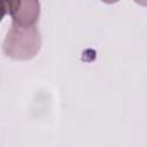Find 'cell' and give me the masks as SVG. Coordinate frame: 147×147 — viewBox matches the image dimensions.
<instances>
[{
  "label": "cell",
  "instance_id": "cell-1",
  "mask_svg": "<svg viewBox=\"0 0 147 147\" xmlns=\"http://www.w3.org/2000/svg\"><path fill=\"white\" fill-rule=\"evenodd\" d=\"M40 45L41 37L36 25L18 26L13 24L3 41L2 51L10 59L26 61L37 55Z\"/></svg>",
  "mask_w": 147,
  "mask_h": 147
},
{
  "label": "cell",
  "instance_id": "cell-2",
  "mask_svg": "<svg viewBox=\"0 0 147 147\" xmlns=\"http://www.w3.org/2000/svg\"><path fill=\"white\" fill-rule=\"evenodd\" d=\"M40 5L39 0H21L17 11L11 16L13 24L18 26L34 25L39 18Z\"/></svg>",
  "mask_w": 147,
  "mask_h": 147
},
{
  "label": "cell",
  "instance_id": "cell-3",
  "mask_svg": "<svg viewBox=\"0 0 147 147\" xmlns=\"http://www.w3.org/2000/svg\"><path fill=\"white\" fill-rule=\"evenodd\" d=\"M21 0H0V13L3 15H14L18 7Z\"/></svg>",
  "mask_w": 147,
  "mask_h": 147
},
{
  "label": "cell",
  "instance_id": "cell-4",
  "mask_svg": "<svg viewBox=\"0 0 147 147\" xmlns=\"http://www.w3.org/2000/svg\"><path fill=\"white\" fill-rule=\"evenodd\" d=\"M101 1H103V2H106V3H115V2H117V1H119V0H101Z\"/></svg>",
  "mask_w": 147,
  "mask_h": 147
},
{
  "label": "cell",
  "instance_id": "cell-5",
  "mask_svg": "<svg viewBox=\"0 0 147 147\" xmlns=\"http://www.w3.org/2000/svg\"><path fill=\"white\" fill-rule=\"evenodd\" d=\"M134 1L138 2V3H140V5H142V6L146 5V0H134Z\"/></svg>",
  "mask_w": 147,
  "mask_h": 147
},
{
  "label": "cell",
  "instance_id": "cell-6",
  "mask_svg": "<svg viewBox=\"0 0 147 147\" xmlns=\"http://www.w3.org/2000/svg\"><path fill=\"white\" fill-rule=\"evenodd\" d=\"M3 16H5V15H3L2 13H0V22H1V20H2V17H3Z\"/></svg>",
  "mask_w": 147,
  "mask_h": 147
}]
</instances>
